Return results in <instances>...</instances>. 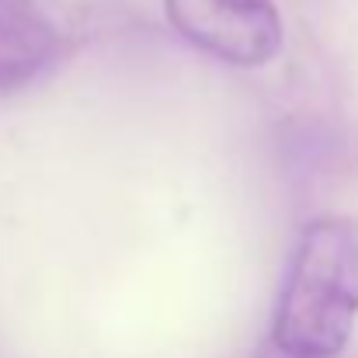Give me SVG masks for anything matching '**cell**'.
<instances>
[{"instance_id":"obj_1","label":"cell","mask_w":358,"mask_h":358,"mask_svg":"<svg viewBox=\"0 0 358 358\" xmlns=\"http://www.w3.org/2000/svg\"><path fill=\"white\" fill-rule=\"evenodd\" d=\"M358 320V220L327 216L296 243L271 338L285 358H338Z\"/></svg>"},{"instance_id":"obj_2","label":"cell","mask_w":358,"mask_h":358,"mask_svg":"<svg viewBox=\"0 0 358 358\" xmlns=\"http://www.w3.org/2000/svg\"><path fill=\"white\" fill-rule=\"evenodd\" d=\"M171 24L195 49L230 66H264L282 49L275 0H164Z\"/></svg>"},{"instance_id":"obj_3","label":"cell","mask_w":358,"mask_h":358,"mask_svg":"<svg viewBox=\"0 0 358 358\" xmlns=\"http://www.w3.org/2000/svg\"><path fill=\"white\" fill-rule=\"evenodd\" d=\"M59 35L31 0H0V91L35 80L56 56Z\"/></svg>"}]
</instances>
